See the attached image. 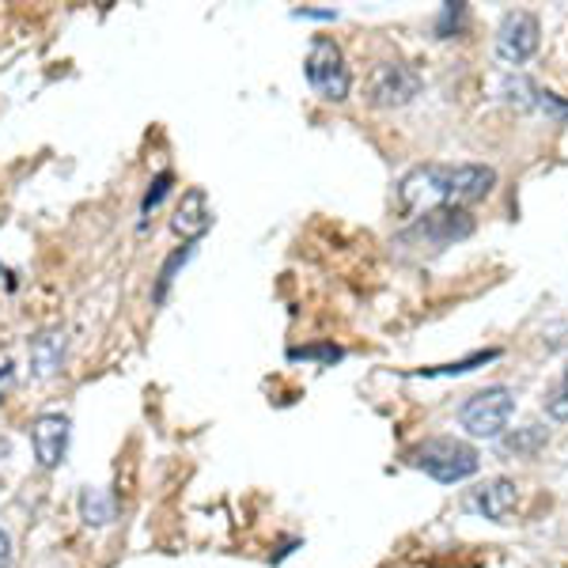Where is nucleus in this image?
Here are the masks:
<instances>
[{"label":"nucleus","mask_w":568,"mask_h":568,"mask_svg":"<svg viewBox=\"0 0 568 568\" xmlns=\"http://www.w3.org/2000/svg\"><path fill=\"white\" fill-rule=\"evenodd\" d=\"M511 414H516V394L508 387H485L466 398L459 420L474 439H497L508 428Z\"/></svg>","instance_id":"obj_4"},{"label":"nucleus","mask_w":568,"mask_h":568,"mask_svg":"<svg viewBox=\"0 0 568 568\" xmlns=\"http://www.w3.org/2000/svg\"><path fill=\"white\" fill-rule=\"evenodd\" d=\"M409 463L420 466L428 478L444 481V485H455V481H466L478 474V452L463 439H452V436H436V439H425L409 452Z\"/></svg>","instance_id":"obj_2"},{"label":"nucleus","mask_w":568,"mask_h":568,"mask_svg":"<svg viewBox=\"0 0 568 568\" xmlns=\"http://www.w3.org/2000/svg\"><path fill=\"white\" fill-rule=\"evenodd\" d=\"M542 439H546L542 428H527V436H508L504 447H508V452H530V447H538Z\"/></svg>","instance_id":"obj_14"},{"label":"nucleus","mask_w":568,"mask_h":568,"mask_svg":"<svg viewBox=\"0 0 568 568\" xmlns=\"http://www.w3.org/2000/svg\"><path fill=\"white\" fill-rule=\"evenodd\" d=\"M65 361V334L50 329V334H39L31 342V368L39 375H53Z\"/></svg>","instance_id":"obj_11"},{"label":"nucleus","mask_w":568,"mask_h":568,"mask_svg":"<svg viewBox=\"0 0 568 568\" xmlns=\"http://www.w3.org/2000/svg\"><path fill=\"white\" fill-rule=\"evenodd\" d=\"M420 91V72L402 65V61H387L372 72L368 99L375 106H406Z\"/></svg>","instance_id":"obj_6"},{"label":"nucleus","mask_w":568,"mask_h":568,"mask_svg":"<svg viewBox=\"0 0 568 568\" xmlns=\"http://www.w3.org/2000/svg\"><path fill=\"white\" fill-rule=\"evenodd\" d=\"M80 516H84V524L91 527H103L114 519V497H110L106 489H84V497H80Z\"/></svg>","instance_id":"obj_12"},{"label":"nucleus","mask_w":568,"mask_h":568,"mask_svg":"<svg viewBox=\"0 0 568 568\" xmlns=\"http://www.w3.org/2000/svg\"><path fill=\"white\" fill-rule=\"evenodd\" d=\"M538 34H542V27H538V16L530 12H508L497 31V53L500 61H508V65H524V61L535 58L538 50Z\"/></svg>","instance_id":"obj_5"},{"label":"nucleus","mask_w":568,"mask_h":568,"mask_svg":"<svg viewBox=\"0 0 568 568\" xmlns=\"http://www.w3.org/2000/svg\"><path fill=\"white\" fill-rule=\"evenodd\" d=\"M497 186V171L485 163H425L398 182L402 216L420 220L433 209H463L485 201Z\"/></svg>","instance_id":"obj_1"},{"label":"nucleus","mask_w":568,"mask_h":568,"mask_svg":"<svg viewBox=\"0 0 568 568\" xmlns=\"http://www.w3.org/2000/svg\"><path fill=\"white\" fill-rule=\"evenodd\" d=\"M0 568H12V538L0 530Z\"/></svg>","instance_id":"obj_16"},{"label":"nucleus","mask_w":568,"mask_h":568,"mask_svg":"<svg viewBox=\"0 0 568 568\" xmlns=\"http://www.w3.org/2000/svg\"><path fill=\"white\" fill-rule=\"evenodd\" d=\"M8 379H12V372L4 368V372H0V390H4V383H8Z\"/></svg>","instance_id":"obj_17"},{"label":"nucleus","mask_w":568,"mask_h":568,"mask_svg":"<svg viewBox=\"0 0 568 568\" xmlns=\"http://www.w3.org/2000/svg\"><path fill=\"white\" fill-rule=\"evenodd\" d=\"M209 224H213V209H209V197L205 190L194 186L182 194V205L175 220H171V227H175L179 235H186V240H197V235L209 232Z\"/></svg>","instance_id":"obj_9"},{"label":"nucleus","mask_w":568,"mask_h":568,"mask_svg":"<svg viewBox=\"0 0 568 568\" xmlns=\"http://www.w3.org/2000/svg\"><path fill=\"white\" fill-rule=\"evenodd\" d=\"M304 72H307V84L323 99H329V103H345V99H349L353 77H349V69H345L342 45L334 39H323V34H318V39L311 42Z\"/></svg>","instance_id":"obj_3"},{"label":"nucleus","mask_w":568,"mask_h":568,"mask_svg":"<svg viewBox=\"0 0 568 568\" xmlns=\"http://www.w3.org/2000/svg\"><path fill=\"white\" fill-rule=\"evenodd\" d=\"M168 182H171V175H160V179H155V190H149V197H144V213L160 205L163 194H168Z\"/></svg>","instance_id":"obj_15"},{"label":"nucleus","mask_w":568,"mask_h":568,"mask_svg":"<svg viewBox=\"0 0 568 568\" xmlns=\"http://www.w3.org/2000/svg\"><path fill=\"white\" fill-rule=\"evenodd\" d=\"M69 417L65 414H42L31 425V444H34V459L42 470H53L69 452Z\"/></svg>","instance_id":"obj_7"},{"label":"nucleus","mask_w":568,"mask_h":568,"mask_svg":"<svg viewBox=\"0 0 568 568\" xmlns=\"http://www.w3.org/2000/svg\"><path fill=\"white\" fill-rule=\"evenodd\" d=\"M516 500H519L516 485L508 478H497L474 497V508H478L485 519H493V524H508V516L516 511Z\"/></svg>","instance_id":"obj_10"},{"label":"nucleus","mask_w":568,"mask_h":568,"mask_svg":"<svg viewBox=\"0 0 568 568\" xmlns=\"http://www.w3.org/2000/svg\"><path fill=\"white\" fill-rule=\"evenodd\" d=\"M470 232H474V220L466 216V209H433V213L420 216L414 227V235H420V240L433 243V246L466 240Z\"/></svg>","instance_id":"obj_8"},{"label":"nucleus","mask_w":568,"mask_h":568,"mask_svg":"<svg viewBox=\"0 0 568 568\" xmlns=\"http://www.w3.org/2000/svg\"><path fill=\"white\" fill-rule=\"evenodd\" d=\"M546 414L554 417V420H568V372L561 375V379H557V387L549 390Z\"/></svg>","instance_id":"obj_13"}]
</instances>
